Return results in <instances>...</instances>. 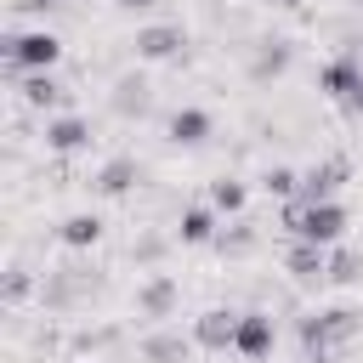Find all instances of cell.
Instances as JSON below:
<instances>
[{
	"mask_svg": "<svg viewBox=\"0 0 363 363\" xmlns=\"http://www.w3.org/2000/svg\"><path fill=\"white\" fill-rule=\"evenodd\" d=\"M79 136H85V130H79V125H74V119H68V125H57V130H51V142H57V147H74V142H79Z\"/></svg>",
	"mask_w": 363,
	"mask_h": 363,
	"instance_id": "obj_5",
	"label": "cell"
},
{
	"mask_svg": "<svg viewBox=\"0 0 363 363\" xmlns=\"http://www.w3.org/2000/svg\"><path fill=\"white\" fill-rule=\"evenodd\" d=\"M233 340H244V352H261V346H267V323H261V318H250V323H238V335H233Z\"/></svg>",
	"mask_w": 363,
	"mask_h": 363,
	"instance_id": "obj_3",
	"label": "cell"
},
{
	"mask_svg": "<svg viewBox=\"0 0 363 363\" xmlns=\"http://www.w3.org/2000/svg\"><path fill=\"white\" fill-rule=\"evenodd\" d=\"M85 238H96V221H85V216L68 221V244H85Z\"/></svg>",
	"mask_w": 363,
	"mask_h": 363,
	"instance_id": "obj_6",
	"label": "cell"
},
{
	"mask_svg": "<svg viewBox=\"0 0 363 363\" xmlns=\"http://www.w3.org/2000/svg\"><path fill=\"white\" fill-rule=\"evenodd\" d=\"M199 130H204L199 113H182V119H176V136H182V142H199Z\"/></svg>",
	"mask_w": 363,
	"mask_h": 363,
	"instance_id": "obj_4",
	"label": "cell"
},
{
	"mask_svg": "<svg viewBox=\"0 0 363 363\" xmlns=\"http://www.w3.org/2000/svg\"><path fill=\"white\" fill-rule=\"evenodd\" d=\"M295 221H301L306 238H335V233H340V210H335V204H312V210L295 216Z\"/></svg>",
	"mask_w": 363,
	"mask_h": 363,
	"instance_id": "obj_2",
	"label": "cell"
},
{
	"mask_svg": "<svg viewBox=\"0 0 363 363\" xmlns=\"http://www.w3.org/2000/svg\"><path fill=\"white\" fill-rule=\"evenodd\" d=\"M57 57V40L51 34H23L17 45H11V62L17 68H40V62H51Z\"/></svg>",
	"mask_w": 363,
	"mask_h": 363,
	"instance_id": "obj_1",
	"label": "cell"
},
{
	"mask_svg": "<svg viewBox=\"0 0 363 363\" xmlns=\"http://www.w3.org/2000/svg\"><path fill=\"white\" fill-rule=\"evenodd\" d=\"M125 6H142V0H125Z\"/></svg>",
	"mask_w": 363,
	"mask_h": 363,
	"instance_id": "obj_7",
	"label": "cell"
}]
</instances>
